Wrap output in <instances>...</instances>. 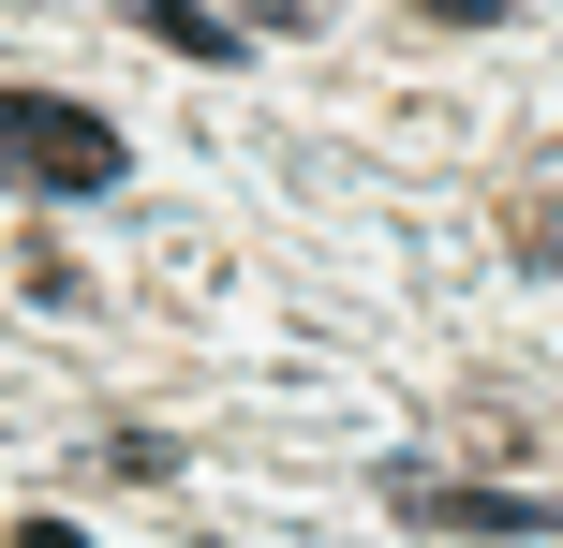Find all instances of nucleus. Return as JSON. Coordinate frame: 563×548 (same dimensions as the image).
Segmentation results:
<instances>
[{"label":"nucleus","instance_id":"nucleus-2","mask_svg":"<svg viewBox=\"0 0 563 548\" xmlns=\"http://www.w3.org/2000/svg\"><path fill=\"white\" fill-rule=\"evenodd\" d=\"M386 504L416 534H549L563 504H534V490H460V474H386Z\"/></svg>","mask_w":563,"mask_h":548},{"label":"nucleus","instance_id":"nucleus-1","mask_svg":"<svg viewBox=\"0 0 563 548\" xmlns=\"http://www.w3.org/2000/svg\"><path fill=\"white\" fill-rule=\"evenodd\" d=\"M119 119L75 104V89H0V178L15 193H119Z\"/></svg>","mask_w":563,"mask_h":548},{"label":"nucleus","instance_id":"nucleus-4","mask_svg":"<svg viewBox=\"0 0 563 548\" xmlns=\"http://www.w3.org/2000/svg\"><path fill=\"white\" fill-rule=\"evenodd\" d=\"M119 15L148 30V45H178V59H238L253 30H223V15H194V0H119Z\"/></svg>","mask_w":563,"mask_h":548},{"label":"nucleus","instance_id":"nucleus-5","mask_svg":"<svg viewBox=\"0 0 563 548\" xmlns=\"http://www.w3.org/2000/svg\"><path fill=\"white\" fill-rule=\"evenodd\" d=\"M416 15H445V30H505V0H416Z\"/></svg>","mask_w":563,"mask_h":548},{"label":"nucleus","instance_id":"nucleus-3","mask_svg":"<svg viewBox=\"0 0 563 548\" xmlns=\"http://www.w3.org/2000/svg\"><path fill=\"white\" fill-rule=\"evenodd\" d=\"M505 237H519V267L563 282V148H534V164L505 178Z\"/></svg>","mask_w":563,"mask_h":548}]
</instances>
